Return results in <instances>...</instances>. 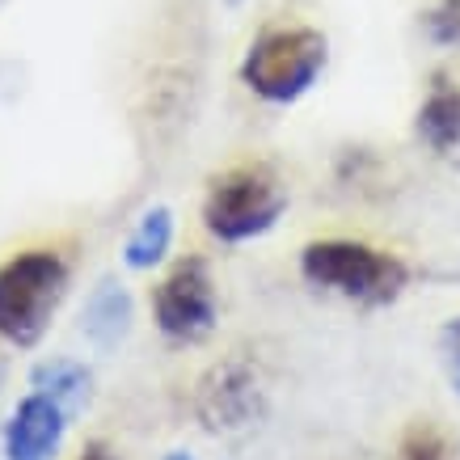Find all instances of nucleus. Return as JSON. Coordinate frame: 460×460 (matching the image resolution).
I'll return each instance as SVG.
<instances>
[{"label": "nucleus", "instance_id": "obj_16", "mask_svg": "<svg viewBox=\"0 0 460 460\" xmlns=\"http://www.w3.org/2000/svg\"><path fill=\"white\" fill-rule=\"evenodd\" d=\"M161 460H195V456H190V452H165Z\"/></svg>", "mask_w": 460, "mask_h": 460}, {"label": "nucleus", "instance_id": "obj_13", "mask_svg": "<svg viewBox=\"0 0 460 460\" xmlns=\"http://www.w3.org/2000/svg\"><path fill=\"white\" fill-rule=\"evenodd\" d=\"M427 39L435 47H452L460 51V0H435V9H427Z\"/></svg>", "mask_w": 460, "mask_h": 460}, {"label": "nucleus", "instance_id": "obj_14", "mask_svg": "<svg viewBox=\"0 0 460 460\" xmlns=\"http://www.w3.org/2000/svg\"><path fill=\"white\" fill-rule=\"evenodd\" d=\"M439 359H444L447 385L460 393V313L456 317H447L444 330H439Z\"/></svg>", "mask_w": 460, "mask_h": 460}, {"label": "nucleus", "instance_id": "obj_8", "mask_svg": "<svg viewBox=\"0 0 460 460\" xmlns=\"http://www.w3.org/2000/svg\"><path fill=\"white\" fill-rule=\"evenodd\" d=\"M414 136L439 156L460 153V84L444 72L431 81L427 98L414 111Z\"/></svg>", "mask_w": 460, "mask_h": 460}, {"label": "nucleus", "instance_id": "obj_3", "mask_svg": "<svg viewBox=\"0 0 460 460\" xmlns=\"http://www.w3.org/2000/svg\"><path fill=\"white\" fill-rule=\"evenodd\" d=\"M288 211V186L266 161H245L216 173L203 195V228L220 245L266 237Z\"/></svg>", "mask_w": 460, "mask_h": 460}, {"label": "nucleus", "instance_id": "obj_5", "mask_svg": "<svg viewBox=\"0 0 460 460\" xmlns=\"http://www.w3.org/2000/svg\"><path fill=\"white\" fill-rule=\"evenodd\" d=\"M153 321L161 338L178 342V347H195L211 338L216 321H220V292H216V275H211L208 258H181L165 270V279L153 288Z\"/></svg>", "mask_w": 460, "mask_h": 460}, {"label": "nucleus", "instance_id": "obj_12", "mask_svg": "<svg viewBox=\"0 0 460 460\" xmlns=\"http://www.w3.org/2000/svg\"><path fill=\"white\" fill-rule=\"evenodd\" d=\"M397 460H452V444L435 422H414L397 444Z\"/></svg>", "mask_w": 460, "mask_h": 460}, {"label": "nucleus", "instance_id": "obj_2", "mask_svg": "<svg viewBox=\"0 0 460 460\" xmlns=\"http://www.w3.org/2000/svg\"><path fill=\"white\" fill-rule=\"evenodd\" d=\"M72 283V262L51 245H34L0 262V342L39 347Z\"/></svg>", "mask_w": 460, "mask_h": 460}, {"label": "nucleus", "instance_id": "obj_4", "mask_svg": "<svg viewBox=\"0 0 460 460\" xmlns=\"http://www.w3.org/2000/svg\"><path fill=\"white\" fill-rule=\"evenodd\" d=\"M330 59V42L313 26H279L250 42L241 59V81L253 98L270 106H292L317 84Z\"/></svg>", "mask_w": 460, "mask_h": 460}, {"label": "nucleus", "instance_id": "obj_6", "mask_svg": "<svg viewBox=\"0 0 460 460\" xmlns=\"http://www.w3.org/2000/svg\"><path fill=\"white\" fill-rule=\"evenodd\" d=\"M266 389L250 359H220L208 367V376L195 389V414L208 431H241L262 414Z\"/></svg>", "mask_w": 460, "mask_h": 460}, {"label": "nucleus", "instance_id": "obj_10", "mask_svg": "<svg viewBox=\"0 0 460 460\" xmlns=\"http://www.w3.org/2000/svg\"><path fill=\"white\" fill-rule=\"evenodd\" d=\"M30 389L47 393L51 402H59L68 414H81L89 405V393H93V376L89 367L76 359H42L34 372H30Z\"/></svg>", "mask_w": 460, "mask_h": 460}, {"label": "nucleus", "instance_id": "obj_15", "mask_svg": "<svg viewBox=\"0 0 460 460\" xmlns=\"http://www.w3.org/2000/svg\"><path fill=\"white\" fill-rule=\"evenodd\" d=\"M76 460H119V456H114V447L106 444V439H89V444L81 447V456H76Z\"/></svg>", "mask_w": 460, "mask_h": 460}, {"label": "nucleus", "instance_id": "obj_1", "mask_svg": "<svg viewBox=\"0 0 460 460\" xmlns=\"http://www.w3.org/2000/svg\"><path fill=\"white\" fill-rule=\"evenodd\" d=\"M300 279L325 296L363 308H385L410 288V266L393 250L350 237H321L300 250Z\"/></svg>", "mask_w": 460, "mask_h": 460}, {"label": "nucleus", "instance_id": "obj_7", "mask_svg": "<svg viewBox=\"0 0 460 460\" xmlns=\"http://www.w3.org/2000/svg\"><path fill=\"white\" fill-rule=\"evenodd\" d=\"M68 410L51 402L47 393L30 389L22 402L9 410L4 435H0V452L4 460H56L68 435Z\"/></svg>", "mask_w": 460, "mask_h": 460}, {"label": "nucleus", "instance_id": "obj_11", "mask_svg": "<svg viewBox=\"0 0 460 460\" xmlns=\"http://www.w3.org/2000/svg\"><path fill=\"white\" fill-rule=\"evenodd\" d=\"M169 245H173V211L169 208H148L136 220V228L127 233L123 241V262L131 266V270H153V266L165 262Z\"/></svg>", "mask_w": 460, "mask_h": 460}, {"label": "nucleus", "instance_id": "obj_9", "mask_svg": "<svg viewBox=\"0 0 460 460\" xmlns=\"http://www.w3.org/2000/svg\"><path fill=\"white\" fill-rule=\"evenodd\" d=\"M127 330H131V296H127V288L114 279L98 283L89 305H84V334H89V342L111 350L127 338Z\"/></svg>", "mask_w": 460, "mask_h": 460}]
</instances>
